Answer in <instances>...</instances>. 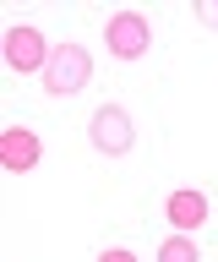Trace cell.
I'll return each instance as SVG.
<instances>
[{
    "mask_svg": "<svg viewBox=\"0 0 218 262\" xmlns=\"http://www.w3.org/2000/svg\"><path fill=\"white\" fill-rule=\"evenodd\" d=\"M87 82H93V55H87L82 44H55L50 66H44V93L71 98V93H82Z\"/></svg>",
    "mask_w": 218,
    "mask_h": 262,
    "instance_id": "6da1fadb",
    "label": "cell"
},
{
    "mask_svg": "<svg viewBox=\"0 0 218 262\" xmlns=\"http://www.w3.org/2000/svg\"><path fill=\"white\" fill-rule=\"evenodd\" d=\"M104 44H109V55L115 60H142L153 44V28L142 11H115L109 22H104Z\"/></svg>",
    "mask_w": 218,
    "mask_h": 262,
    "instance_id": "7a4b0ae2",
    "label": "cell"
},
{
    "mask_svg": "<svg viewBox=\"0 0 218 262\" xmlns=\"http://www.w3.org/2000/svg\"><path fill=\"white\" fill-rule=\"evenodd\" d=\"M87 131H93V147H99V153H109V159L131 153V142H136V131H131V115L120 110V104H104V110H93Z\"/></svg>",
    "mask_w": 218,
    "mask_h": 262,
    "instance_id": "3957f363",
    "label": "cell"
},
{
    "mask_svg": "<svg viewBox=\"0 0 218 262\" xmlns=\"http://www.w3.org/2000/svg\"><path fill=\"white\" fill-rule=\"evenodd\" d=\"M50 49H55V44H44V33H38V28H22V22H17V28H6V66L22 71V77H28V71L44 77Z\"/></svg>",
    "mask_w": 218,
    "mask_h": 262,
    "instance_id": "277c9868",
    "label": "cell"
},
{
    "mask_svg": "<svg viewBox=\"0 0 218 262\" xmlns=\"http://www.w3.org/2000/svg\"><path fill=\"white\" fill-rule=\"evenodd\" d=\"M0 164H6L11 175L33 169V164H38V131H28V126H6V131H0Z\"/></svg>",
    "mask_w": 218,
    "mask_h": 262,
    "instance_id": "5b68a950",
    "label": "cell"
},
{
    "mask_svg": "<svg viewBox=\"0 0 218 262\" xmlns=\"http://www.w3.org/2000/svg\"><path fill=\"white\" fill-rule=\"evenodd\" d=\"M164 219L180 229V235H191V229H202V224H207V196H202V191H191V186H185V191H169Z\"/></svg>",
    "mask_w": 218,
    "mask_h": 262,
    "instance_id": "8992f818",
    "label": "cell"
},
{
    "mask_svg": "<svg viewBox=\"0 0 218 262\" xmlns=\"http://www.w3.org/2000/svg\"><path fill=\"white\" fill-rule=\"evenodd\" d=\"M158 262H202V251H197L191 235H169V241L158 246Z\"/></svg>",
    "mask_w": 218,
    "mask_h": 262,
    "instance_id": "52a82bcc",
    "label": "cell"
},
{
    "mask_svg": "<svg viewBox=\"0 0 218 262\" xmlns=\"http://www.w3.org/2000/svg\"><path fill=\"white\" fill-rule=\"evenodd\" d=\"M197 22L202 28H218V0H197Z\"/></svg>",
    "mask_w": 218,
    "mask_h": 262,
    "instance_id": "ba28073f",
    "label": "cell"
},
{
    "mask_svg": "<svg viewBox=\"0 0 218 262\" xmlns=\"http://www.w3.org/2000/svg\"><path fill=\"white\" fill-rule=\"evenodd\" d=\"M99 262H136V257H131V251H126V246H109V251H104Z\"/></svg>",
    "mask_w": 218,
    "mask_h": 262,
    "instance_id": "9c48e42d",
    "label": "cell"
}]
</instances>
